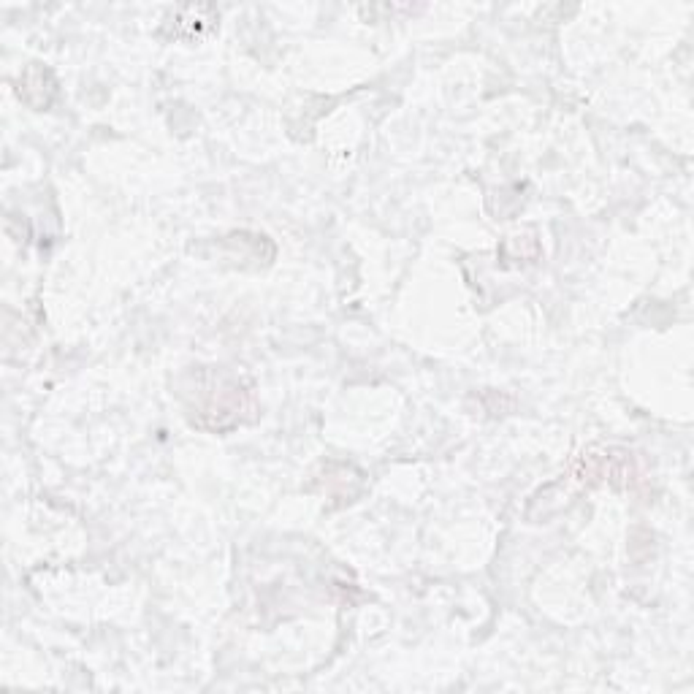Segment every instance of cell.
<instances>
[{
    "mask_svg": "<svg viewBox=\"0 0 694 694\" xmlns=\"http://www.w3.org/2000/svg\"><path fill=\"white\" fill-rule=\"evenodd\" d=\"M55 93V76L49 74L44 66H38V63H33V66L25 71V76H22V82H19V95H22L30 106H36V109H47V106L52 104Z\"/></svg>",
    "mask_w": 694,
    "mask_h": 694,
    "instance_id": "cell-2",
    "label": "cell"
},
{
    "mask_svg": "<svg viewBox=\"0 0 694 694\" xmlns=\"http://www.w3.org/2000/svg\"><path fill=\"white\" fill-rule=\"evenodd\" d=\"M215 22L217 11L212 6H182L171 17V33L177 38L196 41V38H201L204 33L215 28Z\"/></svg>",
    "mask_w": 694,
    "mask_h": 694,
    "instance_id": "cell-1",
    "label": "cell"
}]
</instances>
